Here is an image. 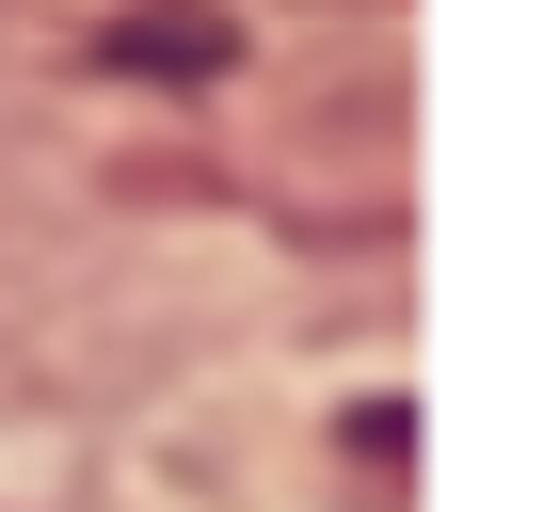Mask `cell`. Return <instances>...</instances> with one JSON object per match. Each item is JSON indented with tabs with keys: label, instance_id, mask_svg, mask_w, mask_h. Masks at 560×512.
<instances>
[]
</instances>
